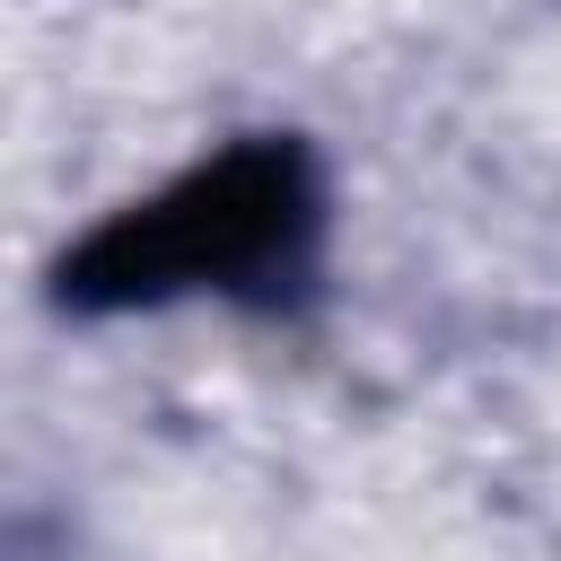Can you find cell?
<instances>
[{"label": "cell", "mask_w": 561, "mask_h": 561, "mask_svg": "<svg viewBox=\"0 0 561 561\" xmlns=\"http://www.w3.org/2000/svg\"><path fill=\"white\" fill-rule=\"evenodd\" d=\"M316 237V184L298 149H228L184 175L149 210L114 219L79 254L88 298H167V289H245L254 272H289Z\"/></svg>", "instance_id": "6da1fadb"}]
</instances>
